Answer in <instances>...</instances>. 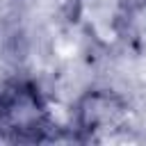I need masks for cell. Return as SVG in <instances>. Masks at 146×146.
<instances>
[{"label":"cell","mask_w":146,"mask_h":146,"mask_svg":"<svg viewBox=\"0 0 146 146\" xmlns=\"http://www.w3.org/2000/svg\"><path fill=\"white\" fill-rule=\"evenodd\" d=\"M128 0H73L71 21L98 48H114L121 43L128 27Z\"/></svg>","instance_id":"obj_3"},{"label":"cell","mask_w":146,"mask_h":146,"mask_svg":"<svg viewBox=\"0 0 146 146\" xmlns=\"http://www.w3.org/2000/svg\"><path fill=\"white\" fill-rule=\"evenodd\" d=\"M0 139L9 144H39L55 139L48 103L32 80L16 78L0 87Z\"/></svg>","instance_id":"obj_1"},{"label":"cell","mask_w":146,"mask_h":146,"mask_svg":"<svg viewBox=\"0 0 146 146\" xmlns=\"http://www.w3.org/2000/svg\"><path fill=\"white\" fill-rule=\"evenodd\" d=\"M21 11V0H0V30H7Z\"/></svg>","instance_id":"obj_4"},{"label":"cell","mask_w":146,"mask_h":146,"mask_svg":"<svg viewBox=\"0 0 146 146\" xmlns=\"http://www.w3.org/2000/svg\"><path fill=\"white\" fill-rule=\"evenodd\" d=\"M130 107L125 98L112 89H89L73 107V125L78 141H96L107 132L125 125Z\"/></svg>","instance_id":"obj_2"}]
</instances>
